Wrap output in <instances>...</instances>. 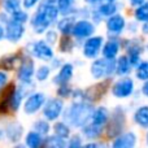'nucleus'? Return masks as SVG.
<instances>
[{
  "label": "nucleus",
  "mask_w": 148,
  "mask_h": 148,
  "mask_svg": "<svg viewBox=\"0 0 148 148\" xmlns=\"http://www.w3.org/2000/svg\"><path fill=\"white\" fill-rule=\"evenodd\" d=\"M94 107L86 100H75L65 113V121L73 127H82L91 120Z\"/></svg>",
  "instance_id": "1"
},
{
  "label": "nucleus",
  "mask_w": 148,
  "mask_h": 148,
  "mask_svg": "<svg viewBox=\"0 0 148 148\" xmlns=\"http://www.w3.org/2000/svg\"><path fill=\"white\" fill-rule=\"evenodd\" d=\"M90 72H91V75L95 79H101V78L110 77L113 75V73H116V61L114 60L105 59V57L96 59L91 64Z\"/></svg>",
  "instance_id": "2"
},
{
  "label": "nucleus",
  "mask_w": 148,
  "mask_h": 148,
  "mask_svg": "<svg viewBox=\"0 0 148 148\" xmlns=\"http://www.w3.org/2000/svg\"><path fill=\"white\" fill-rule=\"evenodd\" d=\"M134 92V81L130 77H125L120 78L112 86V94L117 99H126V97L131 96Z\"/></svg>",
  "instance_id": "3"
},
{
  "label": "nucleus",
  "mask_w": 148,
  "mask_h": 148,
  "mask_svg": "<svg viewBox=\"0 0 148 148\" xmlns=\"http://www.w3.org/2000/svg\"><path fill=\"white\" fill-rule=\"evenodd\" d=\"M34 72H35L34 61L29 56L22 57L21 64H20V68H18V72H17L18 81L22 82L23 84H30L31 81H33Z\"/></svg>",
  "instance_id": "4"
},
{
  "label": "nucleus",
  "mask_w": 148,
  "mask_h": 148,
  "mask_svg": "<svg viewBox=\"0 0 148 148\" xmlns=\"http://www.w3.org/2000/svg\"><path fill=\"white\" fill-rule=\"evenodd\" d=\"M64 109V103L61 99H49L47 103H44L43 105V116L46 117V120L48 121H55L60 117V114L62 113Z\"/></svg>",
  "instance_id": "5"
},
{
  "label": "nucleus",
  "mask_w": 148,
  "mask_h": 148,
  "mask_svg": "<svg viewBox=\"0 0 148 148\" xmlns=\"http://www.w3.org/2000/svg\"><path fill=\"white\" fill-rule=\"evenodd\" d=\"M123 125H125V114H123V110L121 108H116L114 112L112 114V118H110V122L108 125V135L110 138H116L121 134L123 129Z\"/></svg>",
  "instance_id": "6"
},
{
  "label": "nucleus",
  "mask_w": 148,
  "mask_h": 148,
  "mask_svg": "<svg viewBox=\"0 0 148 148\" xmlns=\"http://www.w3.org/2000/svg\"><path fill=\"white\" fill-rule=\"evenodd\" d=\"M104 39L103 36H90L83 44V56L86 59H96L99 52L101 51Z\"/></svg>",
  "instance_id": "7"
},
{
  "label": "nucleus",
  "mask_w": 148,
  "mask_h": 148,
  "mask_svg": "<svg viewBox=\"0 0 148 148\" xmlns=\"http://www.w3.org/2000/svg\"><path fill=\"white\" fill-rule=\"evenodd\" d=\"M25 34V26L23 23L18 22V21L14 20H8L7 25H5V38L8 39L9 42H18Z\"/></svg>",
  "instance_id": "8"
},
{
  "label": "nucleus",
  "mask_w": 148,
  "mask_h": 148,
  "mask_svg": "<svg viewBox=\"0 0 148 148\" xmlns=\"http://www.w3.org/2000/svg\"><path fill=\"white\" fill-rule=\"evenodd\" d=\"M46 103V96L42 92H34V94L29 95L26 99L25 104H23V110L26 114H34L36 113Z\"/></svg>",
  "instance_id": "9"
},
{
  "label": "nucleus",
  "mask_w": 148,
  "mask_h": 148,
  "mask_svg": "<svg viewBox=\"0 0 148 148\" xmlns=\"http://www.w3.org/2000/svg\"><path fill=\"white\" fill-rule=\"evenodd\" d=\"M94 31H95V26L91 21L79 20L74 23L72 34L77 39H87L94 34Z\"/></svg>",
  "instance_id": "10"
},
{
  "label": "nucleus",
  "mask_w": 148,
  "mask_h": 148,
  "mask_svg": "<svg viewBox=\"0 0 148 148\" xmlns=\"http://www.w3.org/2000/svg\"><path fill=\"white\" fill-rule=\"evenodd\" d=\"M51 25H52V22L49 21V18L47 17L46 13H44L43 8L40 7L38 10H36L35 14L33 16V18H31V26H33L34 31H35L36 34H42V33H44Z\"/></svg>",
  "instance_id": "11"
},
{
  "label": "nucleus",
  "mask_w": 148,
  "mask_h": 148,
  "mask_svg": "<svg viewBox=\"0 0 148 148\" xmlns=\"http://www.w3.org/2000/svg\"><path fill=\"white\" fill-rule=\"evenodd\" d=\"M31 53L35 57L43 60V61H49V60H53V51H52L51 46H49L47 42L39 40L35 42L31 47Z\"/></svg>",
  "instance_id": "12"
},
{
  "label": "nucleus",
  "mask_w": 148,
  "mask_h": 148,
  "mask_svg": "<svg viewBox=\"0 0 148 148\" xmlns=\"http://www.w3.org/2000/svg\"><path fill=\"white\" fill-rule=\"evenodd\" d=\"M125 26H126V21L123 18V16H121L120 13L110 16L107 20V30L109 31L110 35H120L123 31Z\"/></svg>",
  "instance_id": "13"
},
{
  "label": "nucleus",
  "mask_w": 148,
  "mask_h": 148,
  "mask_svg": "<svg viewBox=\"0 0 148 148\" xmlns=\"http://www.w3.org/2000/svg\"><path fill=\"white\" fill-rule=\"evenodd\" d=\"M136 144V135L131 131L116 136L112 146L114 148H133Z\"/></svg>",
  "instance_id": "14"
},
{
  "label": "nucleus",
  "mask_w": 148,
  "mask_h": 148,
  "mask_svg": "<svg viewBox=\"0 0 148 148\" xmlns=\"http://www.w3.org/2000/svg\"><path fill=\"white\" fill-rule=\"evenodd\" d=\"M142 51H143V47H142V44L139 43V40L134 39V40L129 42L127 57H129V60H130V62H131V65H133V66H136V65L140 62Z\"/></svg>",
  "instance_id": "15"
},
{
  "label": "nucleus",
  "mask_w": 148,
  "mask_h": 148,
  "mask_svg": "<svg viewBox=\"0 0 148 148\" xmlns=\"http://www.w3.org/2000/svg\"><path fill=\"white\" fill-rule=\"evenodd\" d=\"M118 10V5L116 4V1H105L103 4L99 5L96 10H95V18H97V21L103 17H110V16L116 14Z\"/></svg>",
  "instance_id": "16"
},
{
  "label": "nucleus",
  "mask_w": 148,
  "mask_h": 148,
  "mask_svg": "<svg viewBox=\"0 0 148 148\" xmlns=\"http://www.w3.org/2000/svg\"><path fill=\"white\" fill-rule=\"evenodd\" d=\"M74 73V66L73 64H64L62 68L59 70L57 75L53 78V82L56 84H62V83H68L72 79Z\"/></svg>",
  "instance_id": "17"
},
{
  "label": "nucleus",
  "mask_w": 148,
  "mask_h": 148,
  "mask_svg": "<svg viewBox=\"0 0 148 148\" xmlns=\"http://www.w3.org/2000/svg\"><path fill=\"white\" fill-rule=\"evenodd\" d=\"M118 51H120V43H118V40L110 39V40H108L103 46V57L109 59V60H116Z\"/></svg>",
  "instance_id": "18"
},
{
  "label": "nucleus",
  "mask_w": 148,
  "mask_h": 148,
  "mask_svg": "<svg viewBox=\"0 0 148 148\" xmlns=\"http://www.w3.org/2000/svg\"><path fill=\"white\" fill-rule=\"evenodd\" d=\"M109 121V110L105 107H99L96 109H94L91 116V122L96 123V125L104 126L105 123Z\"/></svg>",
  "instance_id": "19"
},
{
  "label": "nucleus",
  "mask_w": 148,
  "mask_h": 148,
  "mask_svg": "<svg viewBox=\"0 0 148 148\" xmlns=\"http://www.w3.org/2000/svg\"><path fill=\"white\" fill-rule=\"evenodd\" d=\"M103 133V126L96 125V123H86L82 126V134L86 136L87 139H97Z\"/></svg>",
  "instance_id": "20"
},
{
  "label": "nucleus",
  "mask_w": 148,
  "mask_h": 148,
  "mask_svg": "<svg viewBox=\"0 0 148 148\" xmlns=\"http://www.w3.org/2000/svg\"><path fill=\"white\" fill-rule=\"evenodd\" d=\"M134 121L142 129H148V105H142L134 112Z\"/></svg>",
  "instance_id": "21"
},
{
  "label": "nucleus",
  "mask_w": 148,
  "mask_h": 148,
  "mask_svg": "<svg viewBox=\"0 0 148 148\" xmlns=\"http://www.w3.org/2000/svg\"><path fill=\"white\" fill-rule=\"evenodd\" d=\"M131 68H133V65H131L127 55H126V56H121L120 59L116 61V74H117V75H121V77L127 75V74L131 72Z\"/></svg>",
  "instance_id": "22"
},
{
  "label": "nucleus",
  "mask_w": 148,
  "mask_h": 148,
  "mask_svg": "<svg viewBox=\"0 0 148 148\" xmlns=\"http://www.w3.org/2000/svg\"><path fill=\"white\" fill-rule=\"evenodd\" d=\"M22 126L17 122H12L8 125L7 130H5V134H7V138L9 139L10 142H18L21 139V135H22Z\"/></svg>",
  "instance_id": "23"
},
{
  "label": "nucleus",
  "mask_w": 148,
  "mask_h": 148,
  "mask_svg": "<svg viewBox=\"0 0 148 148\" xmlns=\"http://www.w3.org/2000/svg\"><path fill=\"white\" fill-rule=\"evenodd\" d=\"M74 23H75L74 17H72V16H65L61 21H59L57 29H59V31L62 34V35H70L73 31Z\"/></svg>",
  "instance_id": "24"
},
{
  "label": "nucleus",
  "mask_w": 148,
  "mask_h": 148,
  "mask_svg": "<svg viewBox=\"0 0 148 148\" xmlns=\"http://www.w3.org/2000/svg\"><path fill=\"white\" fill-rule=\"evenodd\" d=\"M105 92V84L100 83V84H95L91 88H88L87 91H84V100H90V101H94V100L101 97V95Z\"/></svg>",
  "instance_id": "25"
},
{
  "label": "nucleus",
  "mask_w": 148,
  "mask_h": 148,
  "mask_svg": "<svg viewBox=\"0 0 148 148\" xmlns=\"http://www.w3.org/2000/svg\"><path fill=\"white\" fill-rule=\"evenodd\" d=\"M25 143H26V146L30 148H38L43 143L42 134H39L38 131H35V130L30 131V133H27V135H26V138H25Z\"/></svg>",
  "instance_id": "26"
},
{
  "label": "nucleus",
  "mask_w": 148,
  "mask_h": 148,
  "mask_svg": "<svg viewBox=\"0 0 148 148\" xmlns=\"http://www.w3.org/2000/svg\"><path fill=\"white\" fill-rule=\"evenodd\" d=\"M53 131L55 135L60 136L62 139H68L70 136V125L65 122H57L53 126Z\"/></svg>",
  "instance_id": "27"
},
{
  "label": "nucleus",
  "mask_w": 148,
  "mask_h": 148,
  "mask_svg": "<svg viewBox=\"0 0 148 148\" xmlns=\"http://www.w3.org/2000/svg\"><path fill=\"white\" fill-rule=\"evenodd\" d=\"M23 96H25V94H23L22 88H14V91H13V94H12V97H10V109L17 110L18 108H20L21 103H22Z\"/></svg>",
  "instance_id": "28"
},
{
  "label": "nucleus",
  "mask_w": 148,
  "mask_h": 148,
  "mask_svg": "<svg viewBox=\"0 0 148 148\" xmlns=\"http://www.w3.org/2000/svg\"><path fill=\"white\" fill-rule=\"evenodd\" d=\"M134 16H135V20L139 22L148 21V1H144L140 5H138L134 12Z\"/></svg>",
  "instance_id": "29"
},
{
  "label": "nucleus",
  "mask_w": 148,
  "mask_h": 148,
  "mask_svg": "<svg viewBox=\"0 0 148 148\" xmlns=\"http://www.w3.org/2000/svg\"><path fill=\"white\" fill-rule=\"evenodd\" d=\"M57 7L61 14L68 16L72 14L73 12V7H74V0H57Z\"/></svg>",
  "instance_id": "30"
},
{
  "label": "nucleus",
  "mask_w": 148,
  "mask_h": 148,
  "mask_svg": "<svg viewBox=\"0 0 148 148\" xmlns=\"http://www.w3.org/2000/svg\"><path fill=\"white\" fill-rule=\"evenodd\" d=\"M135 75L139 81H148V61H142L136 65Z\"/></svg>",
  "instance_id": "31"
},
{
  "label": "nucleus",
  "mask_w": 148,
  "mask_h": 148,
  "mask_svg": "<svg viewBox=\"0 0 148 148\" xmlns=\"http://www.w3.org/2000/svg\"><path fill=\"white\" fill-rule=\"evenodd\" d=\"M3 8L8 14H12L21 9V0H3Z\"/></svg>",
  "instance_id": "32"
},
{
  "label": "nucleus",
  "mask_w": 148,
  "mask_h": 148,
  "mask_svg": "<svg viewBox=\"0 0 148 148\" xmlns=\"http://www.w3.org/2000/svg\"><path fill=\"white\" fill-rule=\"evenodd\" d=\"M34 130L38 131L39 134L44 135L49 131V123H48V120H36L34 122Z\"/></svg>",
  "instance_id": "33"
},
{
  "label": "nucleus",
  "mask_w": 148,
  "mask_h": 148,
  "mask_svg": "<svg viewBox=\"0 0 148 148\" xmlns=\"http://www.w3.org/2000/svg\"><path fill=\"white\" fill-rule=\"evenodd\" d=\"M74 47V43L73 40L69 38V35H64L61 39H60V46H59V49L61 52H70Z\"/></svg>",
  "instance_id": "34"
},
{
  "label": "nucleus",
  "mask_w": 148,
  "mask_h": 148,
  "mask_svg": "<svg viewBox=\"0 0 148 148\" xmlns=\"http://www.w3.org/2000/svg\"><path fill=\"white\" fill-rule=\"evenodd\" d=\"M46 146H51V147H65L68 146V143L65 142V139L60 138V136L55 135V136H48L46 138Z\"/></svg>",
  "instance_id": "35"
},
{
  "label": "nucleus",
  "mask_w": 148,
  "mask_h": 148,
  "mask_svg": "<svg viewBox=\"0 0 148 148\" xmlns=\"http://www.w3.org/2000/svg\"><path fill=\"white\" fill-rule=\"evenodd\" d=\"M17 60H18V57H16V56H7V57H4V59H1L0 66L7 69V70H12L13 68H14Z\"/></svg>",
  "instance_id": "36"
},
{
  "label": "nucleus",
  "mask_w": 148,
  "mask_h": 148,
  "mask_svg": "<svg viewBox=\"0 0 148 148\" xmlns=\"http://www.w3.org/2000/svg\"><path fill=\"white\" fill-rule=\"evenodd\" d=\"M49 74H51V68L47 66V65H42V66L36 70L35 77H36V79H38V81L43 82V81H46V79L48 78Z\"/></svg>",
  "instance_id": "37"
},
{
  "label": "nucleus",
  "mask_w": 148,
  "mask_h": 148,
  "mask_svg": "<svg viewBox=\"0 0 148 148\" xmlns=\"http://www.w3.org/2000/svg\"><path fill=\"white\" fill-rule=\"evenodd\" d=\"M73 90L72 87L69 86L68 83H62V84H59V88H57V95L60 97H69L72 95Z\"/></svg>",
  "instance_id": "38"
},
{
  "label": "nucleus",
  "mask_w": 148,
  "mask_h": 148,
  "mask_svg": "<svg viewBox=\"0 0 148 148\" xmlns=\"http://www.w3.org/2000/svg\"><path fill=\"white\" fill-rule=\"evenodd\" d=\"M10 18L14 20V21H18V22H21V23H25L26 21L29 20V16H27V13H26L25 10L18 9V10H16L14 13L10 14Z\"/></svg>",
  "instance_id": "39"
},
{
  "label": "nucleus",
  "mask_w": 148,
  "mask_h": 148,
  "mask_svg": "<svg viewBox=\"0 0 148 148\" xmlns=\"http://www.w3.org/2000/svg\"><path fill=\"white\" fill-rule=\"evenodd\" d=\"M69 147H81L82 146V138L79 135H74L70 138L69 143H68Z\"/></svg>",
  "instance_id": "40"
},
{
  "label": "nucleus",
  "mask_w": 148,
  "mask_h": 148,
  "mask_svg": "<svg viewBox=\"0 0 148 148\" xmlns=\"http://www.w3.org/2000/svg\"><path fill=\"white\" fill-rule=\"evenodd\" d=\"M46 40L48 44H53L57 40V34L55 31H47V35H46Z\"/></svg>",
  "instance_id": "41"
},
{
  "label": "nucleus",
  "mask_w": 148,
  "mask_h": 148,
  "mask_svg": "<svg viewBox=\"0 0 148 148\" xmlns=\"http://www.w3.org/2000/svg\"><path fill=\"white\" fill-rule=\"evenodd\" d=\"M38 1L39 0H22V4L26 9H30V8L35 7V5L38 4Z\"/></svg>",
  "instance_id": "42"
},
{
  "label": "nucleus",
  "mask_w": 148,
  "mask_h": 148,
  "mask_svg": "<svg viewBox=\"0 0 148 148\" xmlns=\"http://www.w3.org/2000/svg\"><path fill=\"white\" fill-rule=\"evenodd\" d=\"M7 82H8V75H7V73H4V72H0V91H1V88L7 84Z\"/></svg>",
  "instance_id": "43"
},
{
  "label": "nucleus",
  "mask_w": 148,
  "mask_h": 148,
  "mask_svg": "<svg viewBox=\"0 0 148 148\" xmlns=\"http://www.w3.org/2000/svg\"><path fill=\"white\" fill-rule=\"evenodd\" d=\"M142 92H143L144 96L148 97V81H144V84L142 87Z\"/></svg>",
  "instance_id": "44"
},
{
  "label": "nucleus",
  "mask_w": 148,
  "mask_h": 148,
  "mask_svg": "<svg viewBox=\"0 0 148 148\" xmlns=\"http://www.w3.org/2000/svg\"><path fill=\"white\" fill-rule=\"evenodd\" d=\"M142 33L144 34V35H148V21L143 23V26H142Z\"/></svg>",
  "instance_id": "45"
},
{
  "label": "nucleus",
  "mask_w": 148,
  "mask_h": 148,
  "mask_svg": "<svg viewBox=\"0 0 148 148\" xmlns=\"http://www.w3.org/2000/svg\"><path fill=\"white\" fill-rule=\"evenodd\" d=\"M146 0H130V4L134 5V7H138V5H140L142 3H144Z\"/></svg>",
  "instance_id": "46"
},
{
  "label": "nucleus",
  "mask_w": 148,
  "mask_h": 148,
  "mask_svg": "<svg viewBox=\"0 0 148 148\" xmlns=\"http://www.w3.org/2000/svg\"><path fill=\"white\" fill-rule=\"evenodd\" d=\"M4 36H5V29L1 25H0V40H1V39L4 38Z\"/></svg>",
  "instance_id": "47"
},
{
  "label": "nucleus",
  "mask_w": 148,
  "mask_h": 148,
  "mask_svg": "<svg viewBox=\"0 0 148 148\" xmlns=\"http://www.w3.org/2000/svg\"><path fill=\"white\" fill-rule=\"evenodd\" d=\"M97 1H100V0H86V3H87V4H92V5H94V4H96Z\"/></svg>",
  "instance_id": "48"
},
{
  "label": "nucleus",
  "mask_w": 148,
  "mask_h": 148,
  "mask_svg": "<svg viewBox=\"0 0 148 148\" xmlns=\"http://www.w3.org/2000/svg\"><path fill=\"white\" fill-rule=\"evenodd\" d=\"M46 1H48V3H53V4H55V3H57V0H46Z\"/></svg>",
  "instance_id": "49"
},
{
  "label": "nucleus",
  "mask_w": 148,
  "mask_h": 148,
  "mask_svg": "<svg viewBox=\"0 0 148 148\" xmlns=\"http://www.w3.org/2000/svg\"><path fill=\"white\" fill-rule=\"evenodd\" d=\"M100 1H103V3H105V1H116V0H100Z\"/></svg>",
  "instance_id": "50"
},
{
  "label": "nucleus",
  "mask_w": 148,
  "mask_h": 148,
  "mask_svg": "<svg viewBox=\"0 0 148 148\" xmlns=\"http://www.w3.org/2000/svg\"><path fill=\"white\" fill-rule=\"evenodd\" d=\"M146 140H147V144H148V134H147V138H146Z\"/></svg>",
  "instance_id": "51"
}]
</instances>
